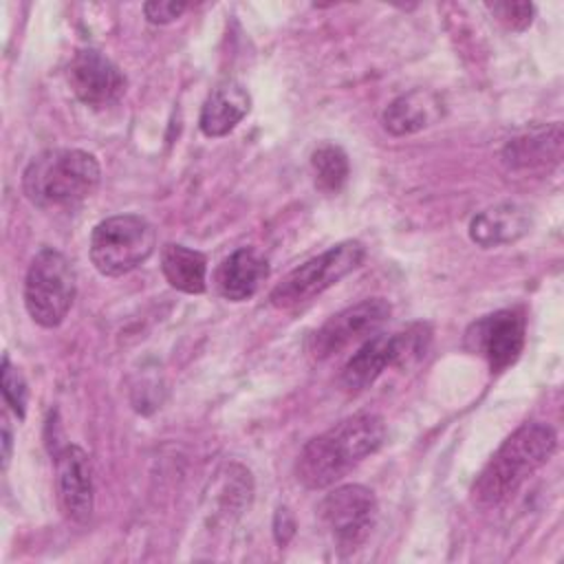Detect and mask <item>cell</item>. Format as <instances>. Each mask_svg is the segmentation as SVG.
Returning a JSON list of instances; mask_svg holds the SVG:
<instances>
[{
  "mask_svg": "<svg viewBox=\"0 0 564 564\" xmlns=\"http://www.w3.org/2000/svg\"><path fill=\"white\" fill-rule=\"evenodd\" d=\"M386 441V421L375 412H357L311 438L295 460V478L306 489L339 482L355 465Z\"/></svg>",
  "mask_w": 564,
  "mask_h": 564,
  "instance_id": "1",
  "label": "cell"
},
{
  "mask_svg": "<svg viewBox=\"0 0 564 564\" xmlns=\"http://www.w3.org/2000/svg\"><path fill=\"white\" fill-rule=\"evenodd\" d=\"M555 447L557 434L549 423H522L480 469L471 485V500L485 509L502 505L549 463Z\"/></svg>",
  "mask_w": 564,
  "mask_h": 564,
  "instance_id": "2",
  "label": "cell"
},
{
  "mask_svg": "<svg viewBox=\"0 0 564 564\" xmlns=\"http://www.w3.org/2000/svg\"><path fill=\"white\" fill-rule=\"evenodd\" d=\"M101 167L95 154L77 148L44 150L22 172L24 196L42 207H75L97 189Z\"/></svg>",
  "mask_w": 564,
  "mask_h": 564,
  "instance_id": "3",
  "label": "cell"
},
{
  "mask_svg": "<svg viewBox=\"0 0 564 564\" xmlns=\"http://www.w3.org/2000/svg\"><path fill=\"white\" fill-rule=\"evenodd\" d=\"M156 249L154 225L139 214H117L95 225L90 262L101 275L117 278L143 264Z\"/></svg>",
  "mask_w": 564,
  "mask_h": 564,
  "instance_id": "4",
  "label": "cell"
},
{
  "mask_svg": "<svg viewBox=\"0 0 564 564\" xmlns=\"http://www.w3.org/2000/svg\"><path fill=\"white\" fill-rule=\"evenodd\" d=\"M366 258V249L359 240H344L328 247L319 256L295 267L273 286L269 302L275 308L289 311L302 306L352 273Z\"/></svg>",
  "mask_w": 564,
  "mask_h": 564,
  "instance_id": "5",
  "label": "cell"
},
{
  "mask_svg": "<svg viewBox=\"0 0 564 564\" xmlns=\"http://www.w3.org/2000/svg\"><path fill=\"white\" fill-rule=\"evenodd\" d=\"M75 289V271L68 258L53 247H42L33 256L24 278L29 317L44 328L59 326L73 306Z\"/></svg>",
  "mask_w": 564,
  "mask_h": 564,
  "instance_id": "6",
  "label": "cell"
},
{
  "mask_svg": "<svg viewBox=\"0 0 564 564\" xmlns=\"http://www.w3.org/2000/svg\"><path fill=\"white\" fill-rule=\"evenodd\" d=\"M319 518L341 553L359 549L377 520V498L364 485H341L319 502Z\"/></svg>",
  "mask_w": 564,
  "mask_h": 564,
  "instance_id": "7",
  "label": "cell"
},
{
  "mask_svg": "<svg viewBox=\"0 0 564 564\" xmlns=\"http://www.w3.org/2000/svg\"><path fill=\"white\" fill-rule=\"evenodd\" d=\"M527 317L520 308H502L469 324L465 348L482 357L494 372L516 364L524 348Z\"/></svg>",
  "mask_w": 564,
  "mask_h": 564,
  "instance_id": "8",
  "label": "cell"
},
{
  "mask_svg": "<svg viewBox=\"0 0 564 564\" xmlns=\"http://www.w3.org/2000/svg\"><path fill=\"white\" fill-rule=\"evenodd\" d=\"M392 306L383 297H368L328 317L311 337V355L322 361L355 341L372 337L390 317Z\"/></svg>",
  "mask_w": 564,
  "mask_h": 564,
  "instance_id": "9",
  "label": "cell"
},
{
  "mask_svg": "<svg viewBox=\"0 0 564 564\" xmlns=\"http://www.w3.org/2000/svg\"><path fill=\"white\" fill-rule=\"evenodd\" d=\"M66 79L73 95L90 108L110 106L126 93V75L97 48L77 51L68 62Z\"/></svg>",
  "mask_w": 564,
  "mask_h": 564,
  "instance_id": "10",
  "label": "cell"
},
{
  "mask_svg": "<svg viewBox=\"0 0 564 564\" xmlns=\"http://www.w3.org/2000/svg\"><path fill=\"white\" fill-rule=\"evenodd\" d=\"M55 487L64 516L84 524L93 516L95 487L88 454L77 445H62L55 452Z\"/></svg>",
  "mask_w": 564,
  "mask_h": 564,
  "instance_id": "11",
  "label": "cell"
},
{
  "mask_svg": "<svg viewBox=\"0 0 564 564\" xmlns=\"http://www.w3.org/2000/svg\"><path fill=\"white\" fill-rule=\"evenodd\" d=\"M399 368V348L394 335H372L368 337L357 352L344 364L339 375V386L357 394L370 388L386 368Z\"/></svg>",
  "mask_w": 564,
  "mask_h": 564,
  "instance_id": "12",
  "label": "cell"
},
{
  "mask_svg": "<svg viewBox=\"0 0 564 564\" xmlns=\"http://www.w3.org/2000/svg\"><path fill=\"white\" fill-rule=\"evenodd\" d=\"M267 278H269L267 258L251 247H242L229 253L218 264L214 282L218 293L225 300L245 302L258 293V289Z\"/></svg>",
  "mask_w": 564,
  "mask_h": 564,
  "instance_id": "13",
  "label": "cell"
},
{
  "mask_svg": "<svg viewBox=\"0 0 564 564\" xmlns=\"http://www.w3.org/2000/svg\"><path fill=\"white\" fill-rule=\"evenodd\" d=\"M249 108L251 97L247 88L236 79H225L209 90L200 108L198 128L205 137H225L247 117Z\"/></svg>",
  "mask_w": 564,
  "mask_h": 564,
  "instance_id": "14",
  "label": "cell"
},
{
  "mask_svg": "<svg viewBox=\"0 0 564 564\" xmlns=\"http://www.w3.org/2000/svg\"><path fill=\"white\" fill-rule=\"evenodd\" d=\"M531 231V214L518 203H498L482 209L469 223V238L482 247H502Z\"/></svg>",
  "mask_w": 564,
  "mask_h": 564,
  "instance_id": "15",
  "label": "cell"
},
{
  "mask_svg": "<svg viewBox=\"0 0 564 564\" xmlns=\"http://www.w3.org/2000/svg\"><path fill=\"white\" fill-rule=\"evenodd\" d=\"M502 156H505V163L513 170H533V167H549L560 163L562 126L555 121L553 126L524 132L511 139Z\"/></svg>",
  "mask_w": 564,
  "mask_h": 564,
  "instance_id": "16",
  "label": "cell"
},
{
  "mask_svg": "<svg viewBox=\"0 0 564 564\" xmlns=\"http://www.w3.org/2000/svg\"><path fill=\"white\" fill-rule=\"evenodd\" d=\"M436 117H438L436 97L427 90H410L405 95H399L386 106L381 115V123L390 134L405 137L427 128Z\"/></svg>",
  "mask_w": 564,
  "mask_h": 564,
  "instance_id": "17",
  "label": "cell"
},
{
  "mask_svg": "<svg viewBox=\"0 0 564 564\" xmlns=\"http://www.w3.org/2000/svg\"><path fill=\"white\" fill-rule=\"evenodd\" d=\"M161 271L167 284L176 291L198 295L207 289V258L185 245L170 242L163 247Z\"/></svg>",
  "mask_w": 564,
  "mask_h": 564,
  "instance_id": "18",
  "label": "cell"
},
{
  "mask_svg": "<svg viewBox=\"0 0 564 564\" xmlns=\"http://www.w3.org/2000/svg\"><path fill=\"white\" fill-rule=\"evenodd\" d=\"M311 170L315 187L324 194H337L350 174L348 154L335 143H322L311 154Z\"/></svg>",
  "mask_w": 564,
  "mask_h": 564,
  "instance_id": "19",
  "label": "cell"
},
{
  "mask_svg": "<svg viewBox=\"0 0 564 564\" xmlns=\"http://www.w3.org/2000/svg\"><path fill=\"white\" fill-rule=\"evenodd\" d=\"M0 383H2V397H4L7 405L15 412V416L24 419L26 399H29L26 381L20 375V370L9 361L7 355L2 357V366H0Z\"/></svg>",
  "mask_w": 564,
  "mask_h": 564,
  "instance_id": "20",
  "label": "cell"
},
{
  "mask_svg": "<svg viewBox=\"0 0 564 564\" xmlns=\"http://www.w3.org/2000/svg\"><path fill=\"white\" fill-rule=\"evenodd\" d=\"M487 9L509 31H524L533 22L535 7L531 2H489Z\"/></svg>",
  "mask_w": 564,
  "mask_h": 564,
  "instance_id": "21",
  "label": "cell"
},
{
  "mask_svg": "<svg viewBox=\"0 0 564 564\" xmlns=\"http://www.w3.org/2000/svg\"><path fill=\"white\" fill-rule=\"evenodd\" d=\"M185 9H187L185 2H174V0H154L143 4V13L152 24H170L178 20L185 13Z\"/></svg>",
  "mask_w": 564,
  "mask_h": 564,
  "instance_id": "22",
  "label": "cell"
},
{
  "mask_svg": "<svg viewBox=\"0 0 564 564\" xmlns=\"http://www.w3.org/2000/svg\"><path fill=\"white\" fill-rule=\"evenodd\" d=\"M9 458H11V430L4 419L2 421V467L9 465Z\"/></svg>",
  "mask_w": 564,
  "mask_h": 564,
  "instance_id": "23",
  "label": "cell"
}]
</instances>
